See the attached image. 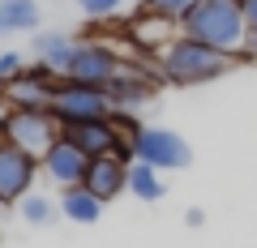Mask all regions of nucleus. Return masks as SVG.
Segmentation results:
<instances>
[{
	"mask_svg": "<svg viewBox=\"0 0 257 248\" xmlns=\"http://www.w3.org/2000/svg\"><path fill=\"white\" fill-rule=\"evenodd\" d=\"M240 56H227L219 52V47H206L197 43V39L180 35L172 39V43L159 52V73L167 77V82L176 86H206V82H219V77H227L231 69H236Z\"/></svg>",
	"mask_w": 257,
	"mask_h": 248,
	"instance_id": "obj_1",
	"label": "nucleus"
},
{
	"mask_svg": "<svg viewBox=\"0 0 257 248\" xmlns=\"http://www.w3.org/2000/svg\"><path fill=\"white\" fill-rule=\"evenodd\" d=\"M180 35L197 39V43H206V47H219V52H227V56H244L248 26H244L240 5H210V0H197V5L180 18Z\"/></svg>",
	"mask_w": 257,
	"mask_h": 248,
	"instance_id": "obj_2",
	"label": "nucleus"
},
{
	"mask_svg": "<svg viewBox=\"0 0 257 248\" xmlns=\"http://www.w3.org/2000/svg\"><path fill=\"white\" fill-rule=\"evenodd\" d=\"M56 137H60V120L52 111H39V107H9L5 124H0V141L5 146H18L35 158H43L56 146Z\"/></svg>",
	"mask_w": 257,
	"mask_h": 248,
	"instance_id": "obj_3",
	"label": "nucleus"
},
{
	"mask_svg": "<svg viewBox=\"0 0 257 248\" xmlns=\"http://www.w3.org/2000/svg\"><path fill=\"white\" fill-rule=\"evenodd\" d=\"M128 146H133V158L150 163L155 171H184L193 163L189 141L176 129H159V124H138L128 133Z\"/></svg>",
	"mask_w": 257,
	"mask_h": 248,
	"instance_id": "obj_4",
	"label": "nucleus"
},
{
	"mask_svg": "<svg viewBox=\"0 0 257 248\" xmlns=\"http://www.w3.org/2000/svg\"><path fill=\"white\" fill-rule=\"evenodd\" d=\"M52 116L60 124H86V120H116L107 90L99 86H77V82H60L52 99Z\"/></svg>",
	"mask_w": 257,
	"mask_h": 248,
	"instance_id": "obj_5",
	"label": "nucleus"
},
{
	"mask_svg": "<svg viewBox=\"0 0 257 248\" xmlns=\"http://www.w3.org/2000/svg\"><path fill=\"white\" fill-rule=\"evenodd\" d=\"M56 86H60V73H52L47 65H30L22 69L13 82L0 86V94H5V103L9 107H39V111H52V99H56Z\"/></svg>",
	"mask_w": 257,
	"mask_h": 248,
	"instance_id": "obj_6",
	"label": "nucleus"
},
{
	"mask_svg": "<svg viewBox=\"0 0 257 248\" xmlns=\"http://www.w3.org/2000/svg\"><path fill=\"white\" fill-rule=\"evenodd\" d=\"M35 180H39V158L0 141V205H18L22 197H30Z\"/></svg>",
	"mask_w": 257,
	"mask_h": 248,
	"instance_id": "obj_7",
	"label": "nucleus"
},
{
	"mask_svg": "<svg viewBox=\"0 0 257 248\" xmlns=\"http://www.w3.org/2000/svg\"><path fill=\"white\" fill-rule=\"evenodd\" d=\"M86 167H90V154H86L82 146H73L64 133L56 137V146L39 158V171H43L56 188H77V184L86 180Z\"/></svg>",
	"mask_w": 257,
	"mask_h": 248,
	"instance_id": "obj_8",
	"label": "nucleus"
},
{
	"mask_svg": "<svg viewBox=\"0 0 257 248\" xmlns=\"http://www.w3.org/2000/svg\"><path fill=\"white\" fill-rule=\"evenodd\" d=\"M120 73V56L111 52V47L103 43H90V39H82V52L73 56V65H69V73H64V82H77V86H107L111 77Z\"/></svg>",
	"mask_w": 257,
	"mask_h": 248,
	"instance_id": "obj_9",
	"label": "nucleus"
},
{
	"mask_svg": "<svg viewBox=\"0 0 257 248\" xmlns=\"http://www.w3.org/2000/svg\"><path fill=\"white\" fill-rule=\"evenodd\" d=\"M86 188H90L94 197H99L103 205L116 201L120 193H128V163L116 154H103V158H90V167H86Z\"/></svg>",
	"mask_w": 257,
	"mask_h": 248,
	"instance_id": "obj_10",
	"label": "nucleus"
},
{
	"mask_svg": "<svg viewBox=\"0 0 257 248\" xmlns=\"http://www.w3.org/2000/svg\"><path fill=\"white\" fill-rule=\"evenodd\" d=\"M35 56H39V65H47L52 73H69V65H73V56L82 52V39L73 35H64V30H39L35 35Z\"/></svg>",
	"mask_w": 257,
	"mask_h": 248,
	"instance_id": "obj_11",
	"label": "nucleus"
},
{
	"mask_svg": "<svg viewBox=\"0 0 257 248\" xmlns=\"http://www.w3.org/2000/svg\"><path fill=\"white\" fill-rule=\"evenodd\" d=\"M103 90H107V99H111V107H116V111L142 107V103L155 99V86H150V77L138 73V69H128V65H120V73L111 77Z\"/></svg>",
	"mask_w": 257,
	"mask_h": 248,
	"instance_id": "obj_12",
	"label": "nucleus"
},
{
	"mask_svg": "<svg viewBox=\"0 0 257 248\" xmlns=\"http://www.w3.org/2000/svg\"><path fill=\"white\" fill-rule=\"evenodd\" d=\"M60 214L69 222H77V227H94L103 214V201L86 188V184H77V188H60Z\"/></svg>",
	"mask_w": 257,
	"mask_h": 248,
	"instance_id": "obj_13",
	"label": "nucleus"
},
{
	"mask_svg": "<svg viewBox=\"0 0 257 248\" xmlns=\"http://www.w3.org/2000/svg\"><path fill=\"white\" fill-rule=\"evenodd\" d=\"M133 39H138L142 47H155V52H163L172 39H180V22H167V18H155V13H142L138 22H133Z\"/></svg>",
	"mask_w": 257,
	"mask_h": 248,
	"instance_id": "obj_14",
	"label": "nucleus"
},
{
	"mask_svg": "<svg viewBox=\"0 0 257 248\" xmlns=\"http://www.w3.org/2000/svg\"><path fill=\"white\" fill-rule=\"evenodd\" d=\"M159 175H163V171H155L150 163L133 158V163H128V193L138 197V201H146V205L163 201V193H167V180H159Z\"/></svg>",
	"mask_w": 257,
	"mask_h": 248,
	"instance_id": "obj_15",
	"label": "nucleus"
},
{
	"mask_svg": "<svg viewBox=\"0 0 257 248\" xmlns=\"http://www.w3.org/2000/svg\"><path fill=\"white\" fill-rule=\"evenodd\" d=\"M0 22L5 30H18V35L39 30V0H0Z\"/></svg>",
	"mask_w": 257,
	"mask_h": 248,
	"instance_id": "obj_16",
	"label": "nucleus"
},
{
	"mask_svg": "<svg viewBox=\"0 0 257 248\" xmlns=\"http://www.w3.org/2000/svg\"><path fill=\"white\" fill-rule=\"evenodd\" d=\"M18 214L30 227H52V222L60 218V201H52V197H43V193H30V197L18 201Z\"/></svg>",
	"mask_w": 257,
	"mask_h": 248,
	"instance_id": "obj_17",
	"label": "nucleus"
},
{
	"mask_svg": "<svg viewBox=\"0 0 257 248\" xmlns=\"http://www.w3.org/2000/svg\"><path fill=\"white\" fill-rule=\"evenodd\" d=\"M197 0H142V13H155V18H167V22H180L184 13L193 9Z\"/></svg>",
	"mask_w": 257,
	"mask_h": 248,
	"instance_id": "obj_18",
	"label": "nucleus"
},
{
	"mask_svg": "<svg viewBox=\"0 0 257 248\" xmlns=\"http://www.w3.org/2000/svg\"><path fill=\"white\" fill-rule=\"evenodd\" d=\"M77 5H82L86 18H111V13H116L124 0H77Z\"/></svg>",
	"mask_w": 257,
	"mask_h": 248,
	"instance_id": "obj_19",
	"label": "nucleus"
},
{
	"mask_svg": "<svg viewBox=\"0 0 257 248\" xmlns=\"http://www.w3.org/2000/svg\"><path fill=\"white\" fill-rule=\"evenodd\" d=\"M22 69H26V60H22L18 52H0V86H5V82H13V77H18Z\"/></svg>",
	"mask_w": 257,
	"mask_h": 248,
	"instance_id": "obj_20",
	"label": "nucleus"
},
{
	"mask_svg": "<svg viewBox=\"0 0 257 248\" xmlns=\"http://www.w3.org/2000/svg\"><path fill=\"white\" fill-rule=\"evenodd\" d=\"M240 13H244V26L257 30V0H240Z\"/></svg>",
	"mask_w": 257,
	"mask_h": 248,
	"instance_id": "obj_21",
	"label": "nucleus"
},
{
	"mask_svg": "<svg viewBox=\"0 0 257 248\" xmlns=\"http://www.w3.org/2000/svg\"><path fill=\"white\" fill-rule=\"evenodd\" d=\"M206 222V214L197 210V205H193V210H184V227H202Z\"/></svg>",
	"mask_w": 257,
	"mask_h": 248,
	"instance_id": "obj_22",
	"label": "nucleus"
},
{
	"mask_svg": "<svg viewBox=\"0 0 257 248\" xmlns=\"http://www.w3.org/2000/svg\"><path fill=\"white\" fill-rule=\"evenodd\" d=\"M244 56H248V60H257V30H248V39H244Z\"/></svg>",
	"mask_w": 257,
	"mask_h": 248,
	"instance_id": "obj_23",
	"label": "nucleus"
},
{
	"mask_svg": "<svg viewBox=\"0 0 257 248\" xmlns=\"http://www.w3.org/2000/svg\"><path fill=\"white\" fill-rule=\"evenodd\" d=\"M210 5H240V0H210Z\"/></svg>",
	"mask_w": 257,
	"mask_h": 248,
	"instance_id": "obj_24",
	"label": "nucleus"
},
{
	"mask_svg": "<svg viewBox=\"0 0 257 248\" xmlns=\"http://www.w3.org/2000/svg\"><path fill=\"white\" fill-rule=\"evenodd\" d=\"M0 35H5V22H0Z\"/></svg>",
	"mask_w": 257,
	"mask_h": 248,
	"instance_id": "obj_25",
	"label": "nucleus"
}]
</instances>
